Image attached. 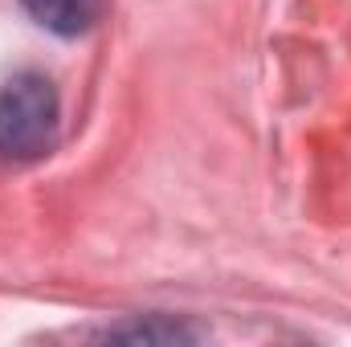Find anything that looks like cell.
Listing matches in <instances>:
<instances>
[{
  "instance_id": "1",
  "label": "cell",
  "mask_w": 351,
  "mask_h": 347,
  "mask_svg": "<svg viewBox=\"0 0 351 347\" xmlns=\"http://www.w3.org/2000/svg\"><path fill=\"white\" fill-rule=\"evenodd\" d=\"M58 90L45 74H16L0 90V156L29 160L53 143Z\"/></svg>"
},
{
  "instance_id": "3",
  "label": "cell",
  "mask_w": 351,
  "mask_h": 347,
  "mask_svg": "<svg viewBox=\"0 0 351 347\" xmlns=\"http://www.w3.org/2000/svg\"><path fill=\"white\" fill-rule=\"evenodd\" d=\"M114 339H192L188 331H180V327H160V323H147V327H123V331H110Z\"/></svg>"
},
{
  "instance_id": "2",
  "label": "cell",
  "mask_w": 351,
  "mask_h": 347,
  "mask_svg": "<svg viewBox=\"0 0 351 347\" xmlns=\"http://www.w3.org/2000/svg\"><path fill=\"white\" fill-rule=\"evenodd\" d=\"M29 8V16L37 25H45L49 33H62V37H74V33H86L98 16V0H21Z\"/></svg>"
}]
</instances>
